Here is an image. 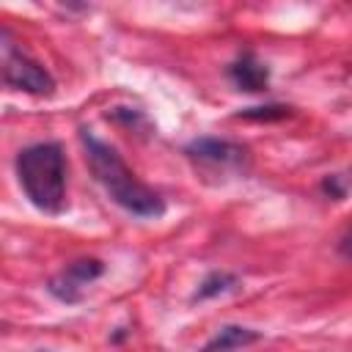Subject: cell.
Segmentation results:
<instances>
[{"label":"cell","mask_w":352,"mask_h":352,"mask_svg":"<svg viewBox=\"0 0 352 352\" xmlns=\"http://www.w3.org/2000/svg\"><path fill=\"white\" fill-rule=\"evenodd\" d=\"M80 143L94 179L102 184V190L116 206L135 217H160L165 212L162 195L146 182H140L110 143L99 140L91 129H80Z\"/></svg>","instance_id":"obj_1"},{"label":"cell","mask_w":352,"mask_h":352,"mask_svg":"<svg viewBox=\"0 0 352 352\" xmlns=\"http://www.w3.org/2000/svg\"><path fill=\"white\" fill-rule=\"evenodd\" d=\"M14 170L25 198L38 212L60 214L66 209V154L60 143L25 146L14 160Z\"/></svg>","instance_id":"obj_2"},{"label":"cell","mask_w":352,"mask_h":352,"mask_svg":"<svg viewBox=\"0 0 352 352\" xmlns=\"http://www.w3.org/2000/svg\"><path fill=\"white\" fill-rule=\"evenodd\" d=\"M3 82L33 96H50L55 91V77L11 41L8 28H3Z\"/></svg>","instance_id":"obj_3"},{"label":"cell","mask_w":352,"mask_h":352,"mask_svg":"<svg viewBox=\"0 0 352 352\" xmlns=\"http://www.w3.org/2000/svg\"><path fill=\"white\" fill-rule=\"evenodd\" d=\"M102 272H104L102 258H94V256L74 258V261H69L58 275L50 278L47 292H50L55 300H60V302H66V305H74V302L82 300L85 286L94 283Z\"/></svg>","instance_id":"obj_4"},{"label":"cell","mask_w":352,"mask_h":352,"mask_svg":"<svg viewBox=\"0 0 352 352\" xmlns=\"http://www.w3.org/2000/svg\"><path fill=\"white\" fill-rule=\"evenodd\" d=\"M184 154L192 162L201 165H212L220 170H239L248 160V151L239 143L223 140V138H195L184 146Z\"/></svg>","instance_id":"obj_5"},{"label":"cell","mask_w":352,"mask_h":352,"mask_svg":"<svg viewBox=\"0 0 352 352\" xmlns=\"http://www.w3.org/2000/svg\"><path fill=\"white\" fill-rule=\"evenodd\" d=\"M228 80L248 94H261L270 85V69L253 55V52H242L234 63H228Z\"/></svg>","instance_id":"obj_6"},{"label":"cell","mask_w":352,"mask_h":352,"mask_svg":"<svg viewBox=\"0 0 352 352\" xmlns=\"http://www.w3.org/2000/svg\"><path fill=\"white\" fill-rule=\"evenodd\" d=\"M258 338H261V333L253 330V327L226 324V327H220V330L204 344L201 352H239V349H245L248 344H256Z\"/></svg>","instance_id":"obj_7"},{"label":"cell","mask_w":352,"mask_h":352,"mask_svg":"<svg viewBox=\"0 0 352 352\" xmlns=\"http://www.w3.org/2000/svg\"><path fill=\"white\" fill-rule=\"evenodd\" d=\"M236 283H239V278H236L234 272H223V270H214V272H209V275H206V278L198 283V289H195L192 300H195V302L212 300V297H217V294H226V292L236 289Z\"/></svg>","instance_id":"obj_8"},{"label":"cell","mask_w":352,"mask_h":352,"mask_svg":"<svg viewBox=\"0 0 352 352\" xmlns=\"http://www.w3.org/2000/svg\"><path fill=\"white\" fill-rule=\"evenodd\" d=\"M292 113V107L286 104H261V107H245L239 113V118H248V121H278V118H286Z\"/></svg>","instance_id":"obj_9"},{"label":"cell","mask_w":352,"mask_h":352,"mask_svg":"<svg viewBox=\"0 0 352 352\" xmlns=\"http://www.w3.org/2000/svg\"><path fill=\"white\" fill-rule=\"evenodd\" d=\"M110 118H116V121H124V124H146V116L140 113V110H129V107H113L110 113H107Z\"/></svg>","instance_id":"obj_10"},{"label":"cell","mask_w":352,"mask_h":352,"mask_svg":"<svg viewBox=\"0 0 352 352\" xmlns=\"http://www.w3.org/2000/svg\"><path fill=\"white\" fill-rule=\"evenodd\" d=\"M322 190H324L330 198H336V201H341V198L346 195V187L341 184V176H327V179L322 182Z\"/></svg>","instance_id":"obj_11"},{"label":"cell","mask_w":352,"mask_h":352,"mask_svg":"<svg viewBox=\"0 0 352 352\" xmlns=\"http://www.w3.org/2000/svg\"><path fill=\"white\" fill-rule=\"evenodd\" d=\"M338 253H341L344 258H352V228L338 239Z\"/></svg>","instance_id":"obj_12"}]
</instances>
